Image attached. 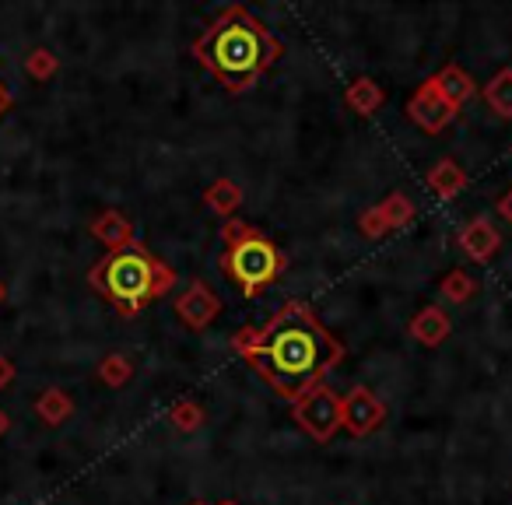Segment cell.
Returning a JSON list of instances; mask_svg holds the SVG:
<instances>
[{
	"label": "cell",
	"instance_id": "cell-1",
	"mask_svg": "<svg viewBox=\"0 0 512 505\" xmlns=\"http://www.w3.org/2000/svg\"><path fill=\"white\" fill-rule=\"evenodd\" d=\"M232 348L278 397L292 404L323 383V376L344 358V344L299 299L285 302L264 327L239 330Z\"/></svg>",
	"mask_w": 512,
	"mask_h": 505
},
{
	"label": "cell",
	"instance_id": "cell-2",
	"mask_svg": "<svg viewBox=\"0 0 512 505\" xmlns=\"http://www.w3.org/2000/svg\"><path fill=\"white\" fill-rule=\"evenodd\" d=\"M193 57L221 81V88L246 92L260 74L274 67V60L281 57V43L260 18H253L239 4H228L193 39Z\"/></svg>",
	"mask_w": 512,
	"mask_h": 505
},
{
	"label": "cell",
	"instance_id": "cell-3",
	"mask_svg": "<svg viewBox=\"0 0 512 505\" xmlns=\"http://www.w3.org/2000/svg\"><path fill=\"white\" fill-rule=\"evenodd\" d=\"M92 288H99L106 299H113L120 306V313L134 316L141 313L144 302H155L176 285V274L162 264L158 257H151L148 249L130 242V246L113 249L106 260L92 267L88 274Z\"/></svg>",
	"mask_w": 512,
	"mask_h": 505
},
{
	"label": "cell",
	"instance_id": "cell-4",
	"mask_svg": "<svg viewBox=\"0 0 512 505\" xmlns=\"http://www.w3.org/2000/svg\"><path fill=\"white\" fill-rule=\"evenodd\" d=\"M225 253H221V271L239 288L242 299H256L285 274L288 260L260 228L246 221H228L225 225Z\"/></svg>",
	"mask_w": 512,
	"mask_h": 505
},
{
	"label": "cell",
	"instance_id": "cell-5",
	"mask_svg": "<svg viewBox=\"0 0 512 505\" xmlns=\"http://www.w3.org/2000/svg\"><path fill=\"white\" fill-rule=\"evenodd\" d=\"M295 421L313 435L316 442H330L341 428V397L327 383H316L295 400Z\"/></svg>",
	"mask_w": 512,
	"mask_h": 505
},
{
	"label": "cell",
	"instance_id": "cell-6",
	"mask_svg": "<svg viewBox=\"0 0 512 505\" xmlns=\"http://www.w3.org/2000/svg\"><path fill=\"white\" fill-rule=\"evenodd\" d=\"M386 421V407L369 386H355L348 397L341 400V428H348V435L365 439Z\"/></svg>",
	"mask_w": 512,
	"mask_h": 505
},
{
	"label": "cell",
	"instance_id": "cell-7",
	"mask_svg": "<svg viewBox=\"0 0 512 505\" xmlns=\"http://www.w3.org/2000/svg\"><path fill=\"white\" fill-rule=\"evenodd\" d=\"M176 316L186 323L190 330H207L214 320L221 316V299L207 288V281L193 278L190 288H186L183 295H179L176 302Z\"/></svg>",
	"mask_w": 512,
	"mask_h": 505
},
{
	"label": "cell",
	"instance_id": "cell-8",
	"mask_svg": "<svg viewBox=\"0 0 512 505\" xmlns=\"http://www.w3.org/2000/svg\"><path fill=\"white\" fill-rule=\"evenodd\" d=\"M407 113H411V120L418 123V127H425L428 134H435V130H442L449 120H453L456 109L449 106V102L442 99L439 92H435L432 81H428V85L411 99V109H407Z\"/></svg>",
	"mask_w": 512,
	"mask_h": 505
},
{
	"label": "cell",
	"instance_id": "cell-9",
	"mask_svg": "<svg viewBox=\"0 0 512 505\" xmlns=\"http://www.w3.org/2000/svg\"><path fill=\"white\" fill-rule=\"evenodd\" d=\"M456 242H460V249H463V253H467L470 260H477V264H484V260L495 257V249L502 246V235H498L495 228H491L484 218H474L467 228H463L460 235H456Z\"/></svg>",
	"mask_w": 512,
	"mask_h": 505
},
{
	"label": "cell",
	"instance_id": "cell-10",
	"mask_svg": "<svg viewBox=\"0 0 512 505\" xmlns=\"http://www.w3.org/2000/svg\"><path fill=\"white\" fill-rule=\"evenodd\" d=\"M432 85H435V92H439L453 109L463 106V102L474 95V78H470V74L463 71V67H456V64H449L446 71H442L439 78L432 81Z\"/></svg>",
	"mask_w": 512,
	"mask_h": 505
},
{
	"label": "cell",
	"instance_id": "cell-11",
	"mask_svg": "<svg viewBox=\"0 0 512 505\" xmlns=\"http://www.w3.org/2000/svg\"><path fill=\"white\" fill-rule=\"evenodd\" d=\"M411 334L418 337L421 344H442L449 337V316L435 306H425L411 320Z\"/></svg>",
	"mask_w": 512,
	"mask_h": 505
},
{
	"label": "cell",
	"instance_id": "cell-12",
	"mask_svg": "<svg viewBox=\"0 0 512 505\" xmlns=\"http://www.w3.org/2000/svg\"><path fill=\"white\" fill-rule=\"evenodd\" d=\"M463 183H467V176H463V169L453 162V158H442V162L428 172V186H432L442 200H453L456 193L463 190Z\"/></svg>",
	"mask_w": 512,
	"mask_h": 505
},
{
	"label": "cell",
	"instance_id": "cell-13",
	"mask_svg": "<svg viewBox=\"0 0 512 505\" xmlns=\"http://www.w3.org/2000/svg\"><path fill=\"white\" fill-rule=\"evenodd\" d=\"M344 99H348V106L355 109L358 116H372L379 106H383L386 95H383V88H376V81L358 78L355 85L348 88V95H344Z\"/></svg>",
	"mask_w": 512,
	"mask_h": 505
},
{
	"label": "cell",
	"instance_id": "cell-14",
	"mask_svg": "<svg viewBox=\"0 0 512 505\" xmlns=\"http://www.w3.org/2000/svg\"><path fill=\"white\" fill-rule=\"evenodd\" d=\"M484 102H488L502 120H512V67H505V71H498L495 78H491V85L484 88Z\"/></svg>",
	"mask_w": 512,
	"mask_h": 505
},
{
	"label": "cell",
	"instance_id": "cell-15",
	"mask_svg": "<svg viewBox=\"0 0 512 505\" xmlns=\"http://www.w3.org/2000/svg\"><path fill=\"white\" fill-rule=\"evenodd\" d=\"M95 232L102 235L106 242H113V249H120V246H130V225H127V218H120V214H102L99 218V225H95Z\"/></svg>",
	"mask_w": 512,
	"mask_h": 505
},
{
	"label": "cell",
	"instance_id": "cell-16",
	"mask_svg": "<svg viewBox=\"0 0 512 505\" xmlns=\"http://www.w3.org/2000/svg\"><path fill=\"white\" fill-rule=\"evenodd\" d=\"M239 200H242V190L235 183H228V179H221V183H214L211 190H207V204H211L214 211H221V214L235 211V207H239Z\"/></svg>",
	"mask_w": 512,
	"mask_h": 505
},
{
	"label": "cell",
	"instance_id": "cell-17",
	"mask_svg": "<svg viewBox=\"0 0 512 505\" xmlns=\"http://www.w3.org/2000/svg\"><path fill=\"white\" fill-rule=\"evenodd\" d=\"M474 292H477V281L463 271H453L446 281H442V295H446L449 302H467Z\"/></svg>",
	"mask_w": 512,
	"mask_h": 505
},
{
	"label": "cell",
	"instance_id": "cell-18",
	"mask_svg": "<svg viewBox=\"0 0 512 505\" xmlns=\"http://www.w3.org/2000/svg\"><path fill=\"white\" fill-rule=\"evenodd\" d=\"M172 418H176V428H183V432H193V428L200 425V411L193 404H183L172 411Z\"/></svg>",
	"mask_w": 512,
	"mask_h": 505
},
{
	"label": "cell",
	"instance_id": "cell-19",
	"mask_svg": "<svg viewBox=\"0 0 512 505\" xmlns=\"http://www.w3.org/2000/svg\"><path fill=\"white\" fill-rule=\"evenodd\" d=\"M498 214H502V218H505V221H509V225H512V190L505 193L502 200H498Z\"/></svg>",
	"mask_w": 512,
	"mask_h": 505
},
{
	"label": "cell",
	"instance_id": "cell-20",
	"mask_svg": "<svg viewBox=\"0 0 512 505\" xmlns=\"http://www.w3.org/2000/svg\"><path fill=\"white\" fill-rule=\"evenodd\" d=\"M8 106H11V95H8V88L0 85V113H4V109H8Z\"/></svg>",
	"mask_w": 512,
	"mask_h": 505
},
{
	"label": "cell",
	"instance_id": "cell-21",
	"mask_svg": "<svg viewBox=\"0 0 512 505\" xmlns=\"http://www.w3.org/2000/svg\"><path fill=\"white\" fill-rule=\"evenodd\" d=\"M221 505H232V502H221Z\"/></svg>",
	"mask_w": 512,
	"mask_h": 505
}]
</instances>
